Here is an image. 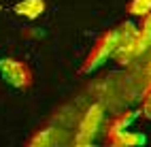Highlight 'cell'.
Instances as JSON below:
<instances>
[{
    "instance_id": "cell-7",
    "label": "cell",
    "mask_w": 151,
    "mask_h": 147,
    "mask_svg": "<svg viewBox=\"0 0 151 147\" xmlns=\"http://www.w3.org/2000/svg\"><path fill=\"white\" fill-rule=\"evenodd\" d=\"M128 13L136 17H147L151 13V0H132L128 4Z\"/></svg>"
},
{
    "instance_id": "cell-5",
    "label": "cell",
    "mask_w": 151,
    "mask_h": 147,
    "mask_svg": "<svg viewBox=\"0 0 151 147\" xmlns=\"http://www.w3.org/2000/svg\"><path fill=\"white\" fill-rule=\"evenodd\" d=\"M45 11V0H22L15 4V13L26 19H36Z\"/></svg>"
},
{
    "instance_id": "cell-6",
    "label": "cell",
    "mask_w": 151,
    "mask_h": 147,
    "mask_svg": "<svg viewBox=\"0 0 151 147\" xmlns=\"http://www.w3.org/2000/svg\"><path fill=\"white\" fill-rule=\"evenodd\" d=\"M147 139L145 134H138L132 130H122V132H115V134H109V143L111 145H143Z\"/></svg>"
},
{
    "instance_id": "cell-2",
    "label": "cell",
    "mask_w": 151,
    "mask_h": 147,
    "mask_svg": "<svg viewBox=\"0 0 151 147\" xmlns=\"http://www.w3.org/2000/svg\"><path fill=\"white\" fill-rule=\"evenodd\" d=\"M115 45H117V30L104 32L102 36L98 38V43L94 45V49L89 51V55H87V60H85V64H83L81 71L83 73H92V71H96L98 66H102L109 58L113 55Z\"/></svg>"
},
{
    "instance_id": "cell-9",
    "label": "cell",
    "mask_w": 151,
    "mask_h": 147,
    "mask_svg": "<svg viewBox=\"0 0 151 147\" xmlns=\"http://www.w3.org/2000/svg\"><path fill=\"white\" fill-rule=\"evenodd\" d=\"M53 132H55V128H47L43 132H38L34 139H30V145H47V143H51L53 141Z\"/></svg>"
},
{
    "instance_id": "cell-10",
    "label": "cell",
    "mask_w": 151,
    "mask_h": 147,
    "mask_svg": "<svg viewBox=\"0 0 151 147\" xmlns=\"http://www.w3.org/2000/svg\"><path fill=\"white\" fill-rule=\"evenodd\" d=\"M143 113H145V117H147V120H151V92H149V94H147V98H145Z\"/></svg>"
},
{
    "instance_id": "cell-1",
    "label": "cell",
    "mask_w": 151,
    "mask_h": 147,
    "mask_svg": "<svg viewBox=\"0 0 151 147\" xmlns=\"http://www.w3.org/2000/svg\"><path fill=\"white\" fill-rule=\"evenodd\" d=\"M0 77L17 90H28L34 79L30 66L17 58H0Z\"/></svg>"
},
{
    "instance_id": "cell-4",
    "label": "cell",
    "mask_w": 151,
    "mask_h": 147,
    "mask_svg": "<svg viewBox=\"0 0 151 147\" xmlns=\"http://www.w3.org/2000/svg\"><path fill=\"white\" fill-rule=\"evenodd\" d=\"M100 120H102V107L94 104L92 109L85 113V120L81 124V132H79L77 143H92V139L96 136V132L100 128Z\"/></svg>"
},
{
    "instance_id": "cell-8",
    "label": "cell",
    "mask_w": 151,
    "mask_h": 147,
    "mask_svg": "<svg viewBox=\"0 0 151 147\" xmlns=\"http://www.w3.org/2000/svg\"><path fill=\"white\" fill-rule=\"evenodd\" d=\"M134 117H136V113H126V115H122V117H117V120H115V124L111 126L109 134H115V132H122V130H126L128 126L134 122Z\"/></svg>"
},
{
    "instance_id": "cell-3",
    "label": "cell",
    "mask_w": 151,
    "mask_h": 147,
    "mask_svg": "<svg viewBox=\"0 0 151 147\" xmlns=\"http://www.w3.org/2000/svg\"><path fill=\"white\" fill-rule=\"evenodd\" d=\"M117 30V45H115V51H113V58L117 62L122 64H128V60L132 55H136V45H138V30L134 24H122L119 28H115Z\"/></svg>"
}]
</instances>
